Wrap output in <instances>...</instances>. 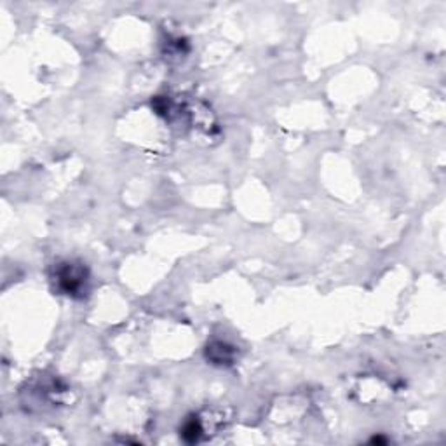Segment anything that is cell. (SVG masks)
I'll return each mask as SVG.
<instances>
[{
	"label": "cell",
	"instance_id": "obj_1",
	"mask_svg": "<svg viewBox=\"0 0 446 446\" xmlns=\"http://www.w3.org/2000/svg\"><path fill=\"white\" fill-rule=\"evenodd\" d=\"M55 281L58 284L59 291L65 295L75 296L77 293H82L86 289L88 282V271L84 265L73 264V262H65V264L56 265Z\"/></svg>",
	"mask_w": 446,
	"mask_h": 446
},
{
	"label": "cell",
	"instance_id": "obj_2",
	"mask_svg": "<svg viewBox=\"0 0 446 446\" xmlns=\"http://www.w3.org/2000/svg\"><path fill=\"white\" fill-rule=\"evenodd\" d=\"M201 432H202L201 425H199L197 420H188L182 429V436L187 443L199 441V438H201Z\"/></svg>",
	"mask_w": 446,
	"mask_h": 446
}]
</instances>
